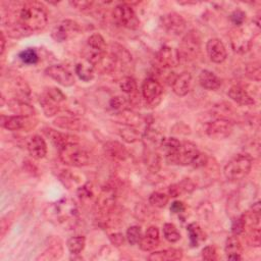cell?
<instances>
[{
	"instance_id": "27",
	"label": "cell",
	"mask_w": 261,
	"mask_h": 261,
	"mask_svg": "<svg viewBox=\"0 0 261 261\" xmlns=\"http://www.w3.org/2000/svg\"><path fill=\"white\" fill-rule=\"evenodd\" d=\"M63 248L60 240H55L51 245L48 246V248L45 250L38 260H56L59 259L62 256Z\"/></svg>"
},
{
	"instance_id": "44",
	"label": "cell",
	"mask_w": 261,
	"mask_h": 261,
	"mask_svg": "<svg viewBox=\"0 0 261 261\" xmlns=\"http://www.w3.org/2000/svg\"><path fill=\"white\" fill-rule=\"evenodd\" d=\"M245 225H246V217L244 215L238 217L237 220H235L233 222V225H232V233L236 236H239L241 235L244 230H245Z\"/></svg>"
},
{
	"instance_id": "36",
	"label": "cell",
	"mask_w": 261,
	"mask_h": 261,
	"mask_svg": "<svg viewBox=\"0 0 261 261\" xmlns=\"http://www.w3.org/2000/svg\"><path fill=\"white\" fill-rule=\"evenodd\" d=\"M163 235L166 241L169 243H176L181 239V234L175 225L165 224L163 226Z\"/></svg>"
},
{
	"instance_id": "3",
	"label": "cell",
	"mask_w": 261,
	"mask_h": 261,
	"mask_svg": "<svg viewBox=\"0 0 261 261\" xmlns=\"http://www.w3.org/2000/svg\"><path fill=\"white\" fill-rule=\"evenodd\" d=\"M59 159L66 165L82 167L90 163L91 155L79 142L69 143L59 148Z\"/></svg>"
},
{
	"instance_id": "14",
	"label": "cell",
	"mask_w": 261,
	"mask_h": 261,
	"mask_svg": "<svg viewBox=\"0 0 261 261\" xmlns=\"http://www.w3.org/2000/svg\"><path fill=\"white\" fill-rule=\"evenodd\" d=\"M45 74L63 87H71L75 84L74 75L62 66H50L45 70Z\"/></svg>"
},
{
	"instance_id": "10",
	"label": "cell",
	"mask_w": 261,
	"mask_h": 261,
	"mask_svg": "<svg viewBox=\"0 0 261 261\" xmlns=\"http://www.w3.org/2000/svg\"><path fill=\"white\" fill-rule=\"evenodd\" d=\"M163 93V88L161 84L153 79L147 78L142 84V94L146 103L152 107L159 104L161 96Z\"/></svg>"
},
{
	"instance_id": "12",
	"label": "cell",
	"mask_w": 261,
	"mask_h": 261,
	"mask_svg": "<svg viewBox=\"0 0 261 261\" xmlns=\"http://www.w3.org/2000/svg\"><path fill=\"white\" fill-rule=\"evenodd\" d=\"M161 25L169 34L172 35H181L187 27L185 19L177 13L164 15L161 18Z\"/></svg>"
},
{
	"instance_id": "37",
	"label": "cell",
	"mask_w": 261,
	"mask_h": 261,
	"mask_svg": "<svg viewBox=\"0 0 261 261\" xmlns=\"http://www.w3.org/2000/svg\"><path fill=\"white\" fill-rule=\"evenodd\" d=\"M181 145V142L176 138H162L160 142V147L166 154L176 152Z\"/></svg>"
},
{
	"instance_id": "40",
	"label": "cell",
	"mask_w": 261,
	"mask_h": 261,
	"mask_svg": "<svg viewBox=\"0 0 261 261\" xmlns=\"http://www.w3.org/2000/svg\"><path fill=\"white\" fill-rule=\"evenodd\" d=\"M119 86H120V89L122 90V92H124L126 94H134L137 91V83L133 78H130V77L123 78L121 80Z\"/></svg>"
},
{
	"instance_id": "7",
	"label": "cell",
	"mask_w": 261,
	"mask_h": 261,
	"mask_svg": "<svg viewBox=\"0 0 261 261\" xmlns=\"http://www.w3.org/2000/svg\"><path fill=\"white\" fill-rule=\"evenodd\" d=\"M234 123L225 117H219L205 125L207 136L213 140H224L233 133Z\"/></svg>"
},
{
	"instance_id": "15",
	"label": "cell",
	"mask_w": 261,
	"mask_h": 261,
	"mask_svg": "<svg viewBox=\"0 0 261 261\" xmlns=\"http://www.w3.org/2000/svg\"><path fill=\"white\" fill-rule=\"evenodd\" d=\"M28 151L30 155L35 159L44 158L47 154V145L45 140L39 135L31 137L28 142Z\"/></svg>"
},
{
	"instance_id": "47",
	"label": "cell",
	"mask_w": 261,
	"mask_h": 261,
	"mask_svg": "<svg viewBox=\"0 0 261 261\" xmlns=\"http://www.w3.org/2000/svg\"><path fill=\"white\" fill-rule=\"evenodd\" d=\"M260 66L258 62H255L253 64H250L248 68H247V74L248 76L255 80V81H260Z\"/></svg>"
},
{
	"instance_id": "50",
	"label": "cell",
	"mask_w": 261,
	"mask_h": 261,
	"mask_svg": "<svg viewBox=\"0 0 261 261\" xmlns=\"http://www.w3.org/2000/svg\"><path fill=\"white\" fill-rule=\"evenodd\" d=\"M207 163V156L201 152H199L197 154V156L194 158V160L192 161V165L196 168H199V167H202L204 166L205 164Z\"/></svg>"
},
{
	"instance_id": "48",
	"label": "cell",
	"mask_w": 261,
	"mask_h": 261,
	"mask_svg": "<svg viewBox=\"0 0 261 261\" xmlns=\"http://www.w3.org/2000/svg\"><path fill=\"white\" fill-rule=\"evenodd\" d=\"M78 195L81 199H85V198H91V196L93 195L92 193V188H91V184L87 183L85 186H83L82 188L79 189L78 191Z\"/></svg>"
},
{
	"instance_id": "4",
	"label": "cell",
	"mask_w": 261,
	"mask_h": 261,
	"mask_svg": "<svg viewBox=\"0 0 261 261\" xmlns=\"http://www.w3.org/2000/svg\"><path fill=\"white\" fill-rule=\"evenodd\" d=\"M252 157L248 154H238L225 166L224 173L229 181L236 182L245 179L252 168Z\"/></svg>"
},
{
	"instance_id": "8",
	"label": "cell",
	"mask_w": 261,
	"mask_h": 261,
	"mask_svg": "<svg viewBox=\"0 0 261 261\" xmlns=\"http://www.w3.org/2000/svg\"><path fill=\"white\" fill-rule=\"evenodd\" d=\"M113 18L120 26L129 30H136L140 26V21L134 9L126 4L119 5L114 9Z\"/></svg>"
},
{
	"instance_id": "54",
	"label": "cell",
	"mask_w": 261,
	"mask_h": 261,
	"mask_svg": "<svg viewBox=\"0 0 261 261\" xmlns=\"http://www.w3.org/2000/svg\"><path fill=\"white\" fill-rule=\"evenodd\" d=\"M6 50V37H5V33L2 32V54H4Z\"/></svg>"
},
{
	"instance_id": "31",
	"label": "cell",
	"mask_w": 261,
	"mask_h": 261,
	"mask_svg": "<svg viewBox=\"0 0 261 261\" xmlns=\"http://www.w3.org/2000/svg\"><path fill=\"white\" fill-rule=\"evenodd\" d=\"M40 103H41L43 111H44L46 116H53L59 110V104L60 103L51 99L50 97H48L44 93L42 94V96H40Z\"/></svg>"
},
{
	"instance_id": "45",
	"label": "cell",
	"mask_w": 261,
	"mask_h": 261,
	"mask_svg": "<svg viewBox=\"0 0 261 261\" xmlns=\"http://www.w3.org/2000/svg\"><path fill=\"white\" fill-rule=\"evenodd\" d=\"M202 258L207 261H213L217 259V252L214 246H207L202 250Z\"/></svg>"
},
{
	"instance_id": "33",
	"label": "cell",
	"mask_w": 261,
	"mask_h": 261,
	"mask_svg": "<svg viewBox=\"0 0 261 261\" xmlns=\"http://www.w3.org/2000/svg\"><path fill=\"white\" fill-rule=\"evenodd\" d=\"M76 74L78 77L84 81V82H90L94 79L95 73H94V68L89 63H78L76 66Z\"/></svg>"
},
{
	"instance_id": "19",
	"label": "cell",
	"mask_w": 261,
	"mask_h": 261,
	"mask_svg": "<svg viewBox=\"0 0 261 261\" xmlns=\"http://www.w3.org/2000/svg\"><path fill=\"white\" fill-rule=\"evenodd\" d=\"M106 155L113 160H125L128 157V152L122 144L116 141L107 142L104 145Z\"/></svg>"
},
{
	"instance_id": "2",
	"label": "cell",
	"mask_w": 261,
	"mask_h": 261,
	"mask_svg": "<svg viewBox=\"0 0 261 261\" xmlns=\"http://www.w3.org/2000/svg\"><path fill=\"white\" fill-rule=\"evenodd\" d=\"M44 215L51 224L64 229H72L78 223L79 210L73 199L61 198L48 204L44 210Z\"/></svg>"
},
{
	"instance_id": "35",
	"label": "cell",
	"mask_w": 261,
	"mask_h": 261,
	"mask_svg": "<svg viewBox=\"0 0 261 261\" xmlns=\"http://www.w3.org/2000/svg\"><path fill=\"white\" fill-rule=\"evenodd\" d=\"M120 137L127 143H134L140 139V133L132 125H124L119 130Z\"/></svg>"
},
{
	"instance_id": "38",
	"label": "cell",
	"mask_w": 261,
	"mask_h": 261,
	"mask_svg": "<svg viewBox=\"0 0 261 261\" xmlns=\"http://www.w3.org/2000/svg\"><path fill=\"white\" fill-rule=\"evenodd\" d=\"M142 230L140 227H129L126 231V240L130 245H137L142 239Z\"/></svg>"
},
{
	"instance_id": "20",
	"label": "cell",
	"mask_w": 261,
	"mask_h": 261,
	"mask_svg": "<svg viewBox=\"0 0 261 261\" xmlns=\"http://www.w3.org/2000/svg\"><path fill=\"white\" fill-rule=\"evenodd\" d=\"M199 83L206 90H217L222 86L221 79L210 71L204 70L199 75Z\"/></svg>"
},
{
	"instance_id": "29",
	"label": "cell",
	"mask_w": 261,
	"mask_h": 261,
	"mask_svg": "<svg viewBox=\"0 0 261 261\" xmlns=\"http://www.w3.org/2000/svg\"><path fill=\"white\" fill-rule=\"evenodd\" d=\"M26 117L20 115L5 116L2 115V125L10 130H18L25 126Z\"/></svg>"
},
{
	"instance_id": "49",
	"label": "cell",
	"mask_w": 261,
	"mask_h": 261,
	"mask_svg": "<svg viewBox=\"0 0 261 261\" xmlns=\"http://www.w3.org/2000/svg\"><path fill=\"white\" fill-rule=\"evenodd\" d=\"M93 5L92 2H71V6L82 12L89 11Z\"/></svg>"
},
{
	"instance_id": "21",
	"label": "cell",
	"mask_w": 261,
	"mask_h": 261,
	"mask_svg": "<svg viewBox=\"0 0 261 261\" xmlns=\"http://www.w3.org/2000/svg\"><path fill=\"white\" fill-rule=\"evenodd\" d=\"M229 96L238 104L243 106L253 105L255 103L254 99L249 95V93L241 86H233L229 91Z\"/></svg>"
},
{
	"instance_id": "30",
	"label": "cell",
	"mask_w": 261,
	"mask_h": 261,
	"mask_svg": "<svg viewBox=\"0 0 261 261\" xmlns=\"http://www.w3.org/2000/svg\"><path fill=\"white\" fill-rule=\"evenodd\" d=\"M195 189V185L188 179L183 180L182 182L175 184L169 187V195L171 197H178L185 193H191Z\"/></svg>"
},
{
	"instance_id": "6",
	"label": "cell",
	"mask_w": 261,
	"mask_h": 261,
	"mask_svg": "<svg viewBox=\"0 0 261 261\" xmlns=\"http://www.w3.org/2000/svg\"><path fill=\"white\" fill-rule=\"evenodd\" d=\"M201 51V38L196 30L189 31L183 38L179 53L181 58L193 60L198 57Z\"/></svg>"
},
{
	"instance_id": "23",
	"label": "cell",
	"mask_w": 261,
	"mask_h": 261,
	"mask_svg": "<svg viewBox=\"0 0 261 261\" xmlns=\"http://www.w3.org/2000/svg\"><path fill=\"white\" fill-rule=\"evenodd\" d=\"M226 253L228 255V258L230 260H241L242 259V244L238 237L236 235L231 236L226 241V247H225Z\"/></svg>"
},
{
	"instance_id": "39",
	"label": "cell",
	"mask_w": 261,
	"mask_h": 261,
	"mask_svg": "<svg viewBox=\"0 0 261 261\" xmlns=\"http://www.w3.org/2000/svg\"><path fill=\"white\" fill-rule=\"evenodd\" d=\"M168 200H169L168 196L166 194L160 193V192H154L149 197V203L152 206L158 207V208L164 207L168 203Z\"/></svg>"
},
{
	"instance_id": "22",
	"label": "cell",
	"mask_w": 261,
	"mask_h": 261,
	"mask_svg": "<svg viewBox=\"0 0 261 261\" xmlns=\"http://www.w3.org/2000/svg\"><path fill=\"white\" fill-rule=\"evenodd\" d=\"M183 258V252L179 249H166L156 251L149 255L148 259L151 261H176Z\"/></svg>"
},
{
	"instance_id": "28",
	"label": "cell",
	"mask_w": 261,
	"mask_h": 261,
	"mask_svg": "<svg viewBox=\"0 0 261 261\" xmlns=\"http://www.w3.org/2000/svg\"><path fill=\"white\" fill-rule=\"evenodd\" d=\"M106 48H107V45L104 38L100 34H93L92 36L89 37L88 41H87V46L85 50L105 52Z\"/></svg>"
},
{
	"instance_id": "42",
	"label": "cell",
	"mask_w": 261,
	"mask_h": 261,
	"mask_svg": "<svg viewBox=\"0 0 261 261\" xmlns=\"http://www.w3.org/2000/svg\"><path fill=\"white\" fill-rule=\"evenodd\" d=\"M146 164L152 172H157L160 168V157L157 153L149 151L146 155Z\"/></svg>"
},
{
	"instance_id": "53",
	"label": "cell",
	"mask_w": 261,
	"mask_h": 261,
	"mask_svg": "<svg viewBox=\"0 0 261 261\" xmlns=\"http://www.w3.org/2000/svg\"><path fill=\"white\" fill-rule=\"evenodd\" d=\"M170 210L173 213H181V212H183L185 210V205L181 201H175V202L171 204Z\"/></svg>"
},
{
	"instance_id": "24",
	"label": "cell",
	"mask_w": 261,
	"mask_h": 261,
	"mask_svg": "<svg viewBox=\"0 0 261 261\" xmlns=\"http://www.w3.org/2000/svg\"><path fill=\"white\" fill-rule=\"evenodd\" d=\"M54 124L60 128L70 130H81L86 128V123L78 117H57L54 120Z\"/></svg>"
},
{
	"instance_id": "51",
	"label": "cell",
	"mask_w": 261,
	"mask_h": 261,
	"mask_svg": "<svg viewBox=\"0 0 261 261\" xmlns=\"http://www.w3.org/2000/svg\"><path fill=\"white\" fill-rule=\"evenodd\" d=\"M248 239H249V242H250V244H251L252 246L258 247V246L260 245V231H259V229L253 230V231L250 233Z\"/></svg>"
},
{
	"instance_id": "16",
	"label": "cell",
	"mask_w": 261,
	"mask_h": 261,
	"mask_svg": "<svg viewBox=\"0 0 261 261\" xmlns=\"http://www.w3.org/2000/svg\"><path fill=\"white\" fill-rule=\"evenodd\" d=\"M43 133L45 134L47 138L50 139V141L58 147V149L69 143H78L79 139L76 136H72L66 133H60L53 128H44L43 129Z\"/></svg>"
},
{
	"instance_id": "52",
	"label": "cell",
	"mask_w": 261,
	"mask_h": 261,
	"mask_svg": "<svg viewBox=\"0 0 261 261\" xmlns=\"http://www.w3.org/2000/svg\"><path fill=\"white\" fill-rule=\"evenodd\" d=\"M109 240H110V242H111L114 246L119 247V246H121V245L123 244V242H124V237H123L122 234L116 233V234L110 235V236H109Z\"/></svg>"
},
{
	"instance_id": "26",
	"label": "cell",
	"mask_w": 261,
	"mask_h": 261,
	"mask_svg": "<svg viewBox=\"0 0 261 261\" xmlns=\"http://www.w3.org/2000/svg\"><path fill=\"white\" fill-rule=\"evenodd\" d=\"M187 230H188V234H189L190 244L192 247H198L202 242L205 241V239H206L205 233L203 232V230L199 226V224L192 223L188 226Z\"/></svg>"
},
{
	"instance_id": "34",
	"label": "cell",
	"mask_w": 261,
	"mask_h": 261,
	"mask_svg": "<svg viewBox=\"0 0 261 261\" xmlns=\"http://www.w3.org/2000/svg\"><path fill=\"white\" fill-rule=\"evenodd\" d=\"M68 249L69 251L74 254V255H78L80 254L86 245V238L84 236H75L69 239L68 243Z\"/></svg>"
},
{
	"instance_id": "25",
	"label": "cell",
	"mask_w": 261,
	"mask_h": 261,
	"mask_svg": "<svg viewBox=\"0 0 261 261\" xmlns=\"http://www.w3.org/2000/svg\"><path fill=\"white\" fill-rule=\"evenodd\" d=\"M9 107L14 113H16V115L25 116V117L33 115V113L35 112V109L31 105H29L28 103L20 99L11 100L9 102Z\"/></svg>"
},
{
	"instance_id": "1",
	"label": "cell",
	"mask_w": 261,
	"mask_h": 261,
	"mask_svg": "<svg viewBox=\"0 0 261 261\" xmlns=\"http://www.w3.org/2000/svg\"><path fill=\"white\" fill-rule=\"evenodd\" d=\"M5 19L9 35L21 38L44 30L48 24V13L41 3H17L10 8Z\"/></svg>"
},
{
	"instance_id": "41",
	"label": "cell",
	"mask_w": 261,
	"mask_h": 261,
	"mask_svg": "<svg viewBox=\"0 0 261 261\" xmlns=\"http://www.w3.org/2000/svg\"><path fill=\"white\" fill-rule=\"evenodd\" d=\"M19 57L26 64H35L39 60V56L37 54V51L33 48H28V49L22 51L20 53Z\"/></svg>"
},
{
	"instance_id": "13",
	"label": "cell",
	"mask_w": 261,
	"mask_h": 261,
	"mask_svg": "<svg viewBox=\"0 0 261 261\" xmlns=\"http://www.w3.org/2000/svg\"><path fill=\"white\" fill-rule=\"evenodd\" d=\"M206 51L211 61L215 63H222L228 57V52L225 44L217 38H212L207 41Z\"/></svg>"
},
{
	"instance_id": "17",
	"label": "cell",
	"mask_w": 261,
	"mask_h": 261,
	"mask_svg": "<svg viewBox=\"0 0 261 261\" xmlns=\"http://www.w3.org/2000/svg\"><path fill=\"white\" fill-rule=\"evenodd\" d=\"M192 83V76L188 72H184L179 75L172 82V91L178 96H186L189 91Z\"/></svg>"
},
{
	"instance_id": "11",
	"label": "cell",
	"mask_w": 261,
	"mask_h": 261,
	"mask_svg": "<svg viewBox=\"0 0 261 261\" xmlns=\"http://www.w3.org/2000/svg\"><path fill=\"white\" fill-rule=\"evenodd\" d=\"M156 61L161 67V69H171L179 66L181 61V56L178 49L169 46H163L156 53Z\"/></svg>"
},
{
	"instance_id": "46",
	"label": "cell",
	"mask_w": 261,
	"mask_h": 261,
	"mask_svg": "<svg viewBox=\"0 0 261 261\" xmlns=\"http://www.w3.org/2000/svg\"><path fill=\"white\" fill-rule=\"evenodd\" d=\"M230 19H231V21H232V23H233L234 25H236V26H241V25H243V23H244L245 20H246V14H245L243 11H241V10H237V11H235V12L231 15Z\"/></svg>"
},
{
	"instance_id": "9",
	"label": "cell",
	"mask_w": 261,
	"mask_h": 261,
	"mask_svg": "<svg viewBox=\"0 0 261 261\" xmlns=\"http://www.w3.org/2000/svg\"><path fill=\"white\" fill-rule=\"evenodd\" d=\"M81 33L80 25L72 20H63L56 24L51 32V37L56 42H64L77 37Z\"/></svg>"
},
{
	"instance_id": "43",
	"label": "cell",
	"mask_w": 261,
	"mask_h": 261,
	"mask_svg": "<svg viewBox=\"0 0 261 261\" xmlns=\"http://www.w3.org/2000/svg\"><path fill=\"white\" fill-rule=\"evenodd\" d=\"M110 108L115 111H125L127 106V100L124 97L116 96L110 100Z\"/></svg>"
},
{
	"instance_id": "32",
	"label": "cell",
	"mask_w": 261,
	"mask_h": 261,
	"mask_svg": "<svg viewBox=\"0 0 261 261\" xmlns=\"http://www.w3.org/2000/svg\"><path fill=\"white\" fill-rule=\"evenodd\" d=\"M114 204V193L112 190H104L97 200V206L106 212L109 211Z\"/></svg>"
},
{
	"instance_id": "18",
	"label": "cell",
	"mask_w": 261,
	"mask_h": 261,
	"mask_svg": "<svg viewBox=\"0 0 261 261\" xmlns=\"http://www.w3.org/2000/svg\"><path fill=\"white\" fill-rule=\"evenodd\" d=\"M159 244V231L156 227H150L147 229L144 236H142L141 241L139 242V246L143 251H152Z\"/></svg>"
},
{
	"instance_id": "5",
	"label": "cell",
	"mask_w": 261,
	"mask_h": 261,
	"mask_svg": "<svg viewBox=\"0 0 261 261\" xmlns=\"http://www.w3.org/2000/svg\"><path fill=\"white\" fill-rule=\"evenodd\" d=\"M199 153V150L193 142L185 141L181 143L179 149L170 154H166L165 159L168 164L189 165Z\"/></svg>"
}]
</instances>
